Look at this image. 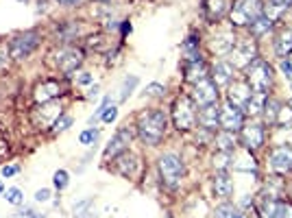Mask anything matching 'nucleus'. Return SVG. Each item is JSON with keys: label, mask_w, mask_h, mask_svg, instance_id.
I'll return each instance as SVG.
<instances>
[{"label": "nucleus", "mask_w": 292, "mask_h": 218, "mask_svg": "<svg viewBox=\"0 0 292 218\" xmlns=\"http://www.w3.org/2000/svg\"><path fill=\"white\" fill-rule=\"evenodd\" d=\"M126 33H131V24L129 22H122V35H126Z\"/></svg>", "instance_id": "49"}, {"label": "nucleus", "mask_w": 292, "mask_h": 218, "mask_svg": "<svg viewBox=\"0 0 292 218\" xmlns=\"http://www.w3.org/2000/svg\"><path fill=\"white\" fill-rule=\"evenodd\" d=\"M48 196H51V190L42 188V190H37V194H35V201H40V203H44V201H48Z\"/></svg>", "instance_id": "45"}, {"label": "nucleus", "mask_w": 292, "mask_h": 218, "mask_svg": "<svg viewBox=\"0 0 292 218\" xmlns=\"http://www.w3.org/2000/svg\"><path fill=\"white\" fill-rule=\"evenodd\" d=\"M131 144V131L129 129H120L118 133L112 138V142L107 144V149H105L103 157L105 160H112V157H118L120 153H124L126 149H129Z\"/></svg>", "instance_id": "12"}, {"label": "nucleus", "mask_w": 292, "mask_h": 218, "mask_svg": "<svg viewBox=\"0 0 292 218\" xmlns=\"http://www.w3.org/2000/svg\"><path fill=\"white\" fill-rule=\"evenodd\" d=\"M266 94H260V92H253L251 98L246 101L244 105V111L249 113V116H260V113L264 111V105H266Z\"/></svg>", "instance_id": "23"}, {"label": "nucleus", "mask_w": 292, "mask_h": 218, "mask_svg": "<svg viewBox=\"0 0 292 218\" xmlns=\"http://www.w3.org/2000/svg\"><path fill=\"white\" fill-rule=\"evenodd\" d=\"M275 218H292V205L290 203H284V201H279Z\"/></svg>", "instance_id": "38"}, {"label": "nucleus", "mask_w": 292, "mask_h": 218, "mask_svg": "<svg viewBox=\"0 0 292 218\" xmlns=\"http://www.w3.org/2000/svg\"><path fill=\"white\" fill-rule=\"evenodd\" d=\"M231 153H227V151H220L218 155H214V166L218 168V170H225V168H229L231 166Z\"/></svg>", "instance_id": "31"}, {"label": "nucleus", "mask_w": 292, "mask_h": 218, "mask_svg": "<svg viewBox=\"0 0 292 218\" xmlns=\"http://www.w3.org/2000/svg\"><path fill=\"white\" fill-rule=\"evenodd\" d=\"M235 42L238 40H235L234 33L225 31V33H218V35L209 42V48H212V53H216V54H229L231 51H234Z\"/></svg>", "instance_id": "15"}, {"label": "nucleus", "mask_w": 292, "mask_h": 218, "mask_svg": "<svg viewBox=\"0 0 292 218\" xmlns=\"http://www.w3.org/2000/svg\"><path fill=\"white\" fill-rule=\"evenodd\" d=\"M135 157L133 155H122L118 160V170L124 174V177H133V172H135Z\"/></svg>", "instance_id": "28"}, {"label": "nucleus", "mask_w": 292, "mask_h": 218, "mask_svg": "<svg viewBox=\"0 0 292 218\" xmlns=\"http://www.w3.org/2000/svg\"><path fill=\"white\" fill-rule=\"evenodd\" d=\"M279 111H282V105H279L277 101H273V98H268V101H266V105H264V113H266V122H268V124H275V122H277Z\"/></svg>", "instance_id": "29"}, {"label": "nucleus", "mask_w": 292, "mask_h": 218, "mask_svg": "<svg viewBox=\"0 0 292 218\" xmlns=\"http://www.w3.org/2000/svg\"><path fill=\"white\" fill-rule=\"evenodd\" d=\"M234 214H235V210H234V205H229V203L216 207V212H214V216L216 218H231Z\"/></svg>", "instance_id": "36"}, {"label": "nucleus", "mask_w": 292, "mask_h": 218, "mask_svg": "<svg viewBox=\"0 0 292 218\" xmlns=\"http://www.w3.org/2000/svg\"><path fill=\"white\" fill-rule=\"evenodd\" d=\"M275 54L279 59H288L292 54V31H282L275 40Z\"/></svg>", "instance_id": "20"}, {"label": "nucleus", "mask_w": 292, "mask_h": 218, "mask_svg": "<svg viewBox=\"0 0 292 218\" xmlns=\"http://www.w3.org/2000/svg\"><path fill=\"white\" fill-rule=\"evenodd\" d=\"M70 124H72V118L70 116H59L57 122H55V131H65Z\"/></svg>", "instance_id": "39"}, {"label": "nucleus", "mask_w": 292, "mask_h": 218, "mask_svg": "<svg viewBox=\"0 0 292 218\" xmlns=\"http://www.w3.org/2000/svg\"><path fill=\"white\" fill-rule=\"evenodd\" d=\"M288 109H290V111H292V98H290V101H288Z\"/></svg>", "instance_id": "52"}, {"label": "nucleus", "mask_w": 292, "mask_h": 218, "mask_svg": "<svg viewBox=\"0 0 292 218\" xmlns=\"http://www.w3.org/2000/svg\"><path fill=\"white\" fill-rule=\"evenodd\" d=\"M40 44V33L37 31H26V33H20V35L13 37L11 42L9 51H11V57L13 59H24L35 51V46Z\"/></svg>", "instance_id": "7"}, {"label": "nucleus", "mask_w": 292, "mask_h": 218, "mask_svg": "<svg viewBox=\"0 0 292 218\" xmlns=\"http://www.w3.org/2000/svg\"><path fill=\"white\" fill-rule=\"evenodd\" d=\"M59 94H61V85H59V81H44V83H40L35 87V101L37 103H48L53 101V98H57Z\"/></svg>", "instance_id": "16"}, {"label": "nucleus", "mask_w": 292, "mask_h": 218, "mask_svg": "<svg viewBox=\"0 0 292 218\" xmlns=\"http://www.w3.org/2000/svg\"><path fill=\"white\" fill-rule=\"evenodd\" d=\"M273 29V20L268 18V15H260L255 22L251 24V31H253V35L255 37H262V35H266L268 31Z\"/></svg>", "instance_id": "27"}, {"label": "nucleus", "mask_w": 292, "mask_h": 218, "mask_svg": "<svg viewBox=\"0 0 292 218\" xmlns=\"http://www.w3.org/2000/svg\"><path fill=\"white\" fill-rule=\"evenodd\" d=\"M264 13L262 0H235L231 7V20L235 26H249Z\"/></svg>", "instance_id": "3"}, {"label": "nucleus", "mask_w": 292, "mask_h": 218, "mask_svg": "<svg viewBox=\"0 0 292 218\" xmlns=\"http://www.w3.org/2000/svg\"><path fill=\"white\" fill-rule=\"evenodd\" d=\"M216 144L220 151H227V153H234L235 151V135L234 131H223V133L216 135Z\"/></svg>", "instance_id": "26"}, {"label": "nucleus", "mask_w": 292, "mask_h": 218, "mask_svg": "<svg viewBox=\"0 0 292 218\" xmlns=\"http://www.w3.org/2000/svg\"><path fill=\"white\" fill-rule=\"evenodd\" d=\"M229 11L227 0H205V13L209 20H220Z\"/></svg>", "instance_id": "22"}, {"label": "nucleus", "mask_w": 292, "mask_h": 218, "mask_svg": "<svg viewBox=\"0 0 292 218\" xmlns=\"http://www.w3.org/2000/svg\"><path fill=\"white\" fill-rule=\"evenodd\" d=\"M212 188H214V194L220 196V199H227L234 192V181L229 179V174L225 170H220L216 177L212 179Z\"/></svg>", "instance_id": "18"}, {"label": "nucleus", "mask_w": 292, "mask_h": 218, "mask_svg": "<svg viewBox=\"0 0 292 218\" xmlns=\"http://www.w3.org/2000/svg\"><path fill=\"white\" fill-rule=\"evenodd\" d=\"M76 83H81V85L92 83V74L90 72H79V76H76Z\"/></svg>", "instance_id": "44"}, {"label": "nucleus", "mask_w": 292, "mask_h": 218, "mask_svg": "<svg viewBox=\"0 0 292 218\" xmlns=\"http://www.w3.org/2000/svg\"><path fill=\"white\" fill-rule=\"evenodd\" d=\"M242 144L246 151H257L264 144V127L262 124H249L242 127Z\"/></svg>", "instance_id": "13"}, {"label": "nucleus", "mask_w": 292, "mask_h": 218, "mask_svg": "<svg viewBox=\"0 0 292 218\" xmlns=\"http://www.w3.org/2000/svg\"><path fill=\"white\" fill-rule=\"evenodd\" d=\"M74 218H96L94 199H83L74 205Z\"/></svg>", "instance_id": "24"}, {"label": "nucleus", "mask_w": 292, "mask_h": 218, "mask_svg": "<svg viewBox=\"0 0 292 218\" xmlns=\"http://www.w3.org/2000/svg\"><path fill=\"white\" fill-rule=\"evenodd\" d=\"M0 192H2V183H0Z\"/></svg>", "instance_id": "53"}, {"label": "nucleus", "mask_w": 292, "mask_h": 218, "mask_svg": "<svg viewBox=\"0 0 292 218\" xmlns=\"http://www.w3.org/2000/svg\"><path fill=\"white\" fill-rule=\"evenodd\" d=\"M18 170H20L18 166H4V168H2V177H13V174L18 172Z\"/></svg>", "instance_id": "46"}, {"label": "nucleus", "mask_w": 292, "mask_h": 218, "mask_svg": "<svg viewBox=\"0 0 292 218\" xmlns=\"http://www.w3.org/2000/svg\"><path fill=\"white\" fill-rule=\"evenodd\" d=\"M198 122H201V127H205V129L220 127V107L216 105V103H214V105H207V107H201Z\"/></svg>", "instance_id": "17"}, {"label": "nucleus", "mask_w": 292, "mask_h": 218, "mask_svg": "<svg viewBox=\"0 0 292 218\" xmlns=\"http://www.w3.org/2000/svg\"><path fill=\"white\" fill-rule=\"evenodd\" d=\"M20 2H26V0H20Z\"/></svg>", "instance_id": "54"}, {"label": "nucleus", "mask_w": 292, "mask_h": 218, "mask_svg": "<svg viewBox=\"0 0 292 218\" xmlns=\"http://www.w3.org/2000/svg\"><path fill=\"white\" fill-rule=\"evenodd\" d=\"M9 54H11L9 46H7V44H2V42H0V65H4V63H7Z\"/></svg>", "instance_id": "42"}, {"label": "nucleus", "mask_w": 292, "mask_h": 218, "mask_svg": "<svg viewBox=\"0 0 292 218\" xmlns=\"http://www.w3.org/2000/svg\"><path fill=\"white\" fill-rule=\"evenodd\" d=\"M57 2H61V4H68V7H72V4H79L81 0H57Z\"/></svg>", "instance_id": "48"}, {"label": "nucleus", "mask_w": 292, "mask_h": 218, "mask_svg": "<svg viewBox=\"0 0 292 218\" xmlns=\"http://www.w3.org/2000/svg\"><path fill=\"white\" fill-rule=\"evenodd\" d=\"M257 59V44L255 40H242L235 42L234 51L229 53V63L234 68H249Z\"/></svg>", "instance_id": "6"}, {"label": "nucleus", "mask_w": 292, "mask_h": 218, "mask_svg": "<svg viewBox=\"0 0 292 218\" xmlns=\"http://www.w3.org/2000/svg\"><path fill=\"white\" fill-rule=\"evenodd\" d=\"M164 92H166V87L159 85V83H151L146 87V94H151V96H159V94H164Z\"/></svg>", "instance_id": "41"}, {"label": "nucleus", "mask_w": 292, "mask_h": 218, "mask_svg": "<svg viewBox=\"0 0 292 218\" xmlns=\"http://www.w3.org/2000/svg\"><path fill=\"white\" fill-rule=\"evenodd\" d=\"M96 138H98V131L96 129H85L83 133L79 135V142H81V144H85V146H90V144H94V142H96Z\"/></svg>", "instance_id": "34"}, {"label": "nucleus", "mask_w": 292, "mask_h": 218, "mask_svg": "<svg viewBox=\"0 0 292 218\" xmlns=\"http://www.w3.org/2000/svg\"><path fill=\"white\" fill-rule=\"evenodd\" d=\"M234 81V65L229 61H218L214 65V83L216 85H231Z\"/></svg>", "instance_id": "19"}, {"label": "nucleus", "mask_w": 292, "mask_h": 218, "mask_svg": "<svg viewBox=\"0 0 292 218\" xmlns=\"http://www.w3.org/2000/svg\"><path fill=\"white\" fill-rule=\"evenodd\" d=\"M246 83L253 92L266 94L273 85V68L264 59H255L249 68H246Z\"/></svg>", "instance_id": "2"}, {"label": "nucleus", "mask_w": 292, "mask_h": 218, "mask_svg": "<svg viewBox=\"0 0 292 218\" xmlns=\"http://www.w3.org/2000/svg\"><path fill=\"white\" fill-rule=\"evenodd\" d=\"M135 83H137V76H129V79L124 81V85H122V94H120V101H126V98H129V94H131V90L135 87Z\"/></svg>", "instance_id": "37"}, {"label": "nucleus", "mask_w": 292, "mask_h": 218, "mask_svg": "<svg viewBox=\"0 0 292 218\" xmlns=\"http://www.w3.org/2000/svg\"><path fill=\"white\" fill-rule=\"evenodd\" d=\"M13 218H37V214L35 212H20V214H13Z\"/></svg>", "instance_id": "47"}, {"label": "nucleus", "mask_w": 292, "mask_h": 218, "mask_svg": "<svg viewBox=\"0 0 292 218\" xmlns=\"http://www.w3.org/2000/svg\"><path fill=\"white\" fill-rule=\"evenodd\" d=\"M207 79V65L201 61V59H196V61H190L188 68H185V81H190V83H198V81Z\"/></svg>", "instance_id": "21"}, {"label": "nucleus", "mask_w": 292, "mask_h": 218, "mask_svg": "<svg viewBox=\"0 0 292 218\" xmlns=\"http://www.w3.org/2000/svg\"><path fill=\"white\" fill-rule=\"evenodd\" d=\"M288 7H292V0H271V2L266 4V15L271 20H275V18H279Z\"/></svg>", "instance_id": "25"}, {"label": "nucleus", "mask_w": 292, "mask_h": 218, "mask_svg": "<svg viewBox=\"0 0 292 218\" xmlns=\"http://www.w3.org/2000/svg\"><path fill=\"white\" fill-rule=\"evenodd\" d=\"M98 96V87H94V90H90V98H96Z\"/></svg>", "instance_id": "50"}, {"label": "nucleus", "mask_w": 292, "mask_h": 218, "mask_svg": "<svg viewBox=\"0 0 292 218\" xmlns=\"http://www.w3.org/2000/svg\"><path fill=\"white\" fill-rule=\"evenodd\" d=\"M268 164L275 172H290L292 170V146H286V144H279L275 146L268 155Z\"/></svg>", "instance_id": "10"}, {"label": "nucleus", "mask_w": 292, "mask_h": 218, "mask_svg": "<svg viewBox=\"0 0 292 218\" xmlns=\"http://www.w3.org/2000/svg\"><path fill=\"white\" fill-rule=\"evenodd\" d=\"M244 124V113H242L240 107L227 103L223 109H220V127L225 131H238Z\"/></svg>", "instance_id": "11"}, {"label": "nucleus", "mask_w": 292, "mask_h": 218, "mask_svg": "<svg viewBox=\"0 0 292 218\" xmlns=\"http://www.w3.org/2000/svg\"><path fill=\"white\" fill-rule=\"evenodd\" d=\"M166 129L168 118L162 109H148V111H142L140 118H137V133H140L144 144H159L162 138L166 135Z\"/></svg>", "instance_id": "1"}, {"label": "nucleus", "mask_w": 292, "mask_h": 218, "mask_svg": "<svg viewBox=\"0 0 292 218\" xmlns=\"http://www.w3.org/2000/svg\"><path fill=\"white\" fill-rule=\"evenodd\" d=\"M68 181H70V179H68V172H65V170H57V172H55L53 183H55V188H57V190H63L65 185H68Z\"/></svg>", "instance_id": "35"}, {"label": "nucleus", "mask_w": 292, "mask_h": 218, "mask_svg": "<svg viewBox=\"0 0 292 218\" xmlns=\"http://www.w3.org/2000/svg\"><path fill=\"white\" fill-rule=\"evenodd\" d=\"M116 118H118V107H116V105L107 107V109L103 111V120H105V122H114Z\"/></svg>", "instance_id": "40"}, {"label": "nucleus", "mask_w": 292, "mask_h": 218, "mask_svg": "<svg viewBox=\"0 0 292 218\" xmlns=\"http://www.w3.org/2000/svg\"><path fill=\"white\" fill-rule=\"evenodd\" d=\"M231 218H244V216H242V214H238V212H235V214L231 216Z\"/></svg>", "instance_id": "51"}, {"label": "nucleus", "mask_w": 292, "mask_h": 218, "mask_svg": "<svg viewBox=\"0 0 292 218\" xmlns=\"http://www.w3.org/2000/svg\"><path fill=\"white\" fill-rule=\"evenodd\" d=\"M55 63H57V68L65 74L74 72V70L83 63V51H79V48H74V46L59 48V51L55 53Z\"/></svg>", "instance_id": "8"}, {"label": "nucleus", "mask_w": 292, "mask_h": 218, "mask_svg": "<svg viewBox=\"0 0 292 218\" xmlns=\"http://www.w3.org/2000/svg\"><path fill=\"white\" fill-rule=\"evenodd\" d=\"M103 2H107V0H103Z\"/></svg>", "instance_id": "55"}, {"label": "nucleus", "mask_w": 292, "mask_h": 218, "mask_svg": "<svg viewBox=\"0 0 292 218\" xmlns=\"http://www.w3.org/2000/svg\"><path fill=\"white\" fill-rule=\"evenodd\" d=\"M183 53L188 54L190 61H196V59H201V57H198V40H196L194 35H190L188 40H185V44H183Z\"/></svg>", "instance_id": "30"}, {"label": "nucleus", "mask_w": 292, "mask_h": 218, "mask_svg": "<svg viewBox=\"0 0 292 218\" xmlns=\"http://www.w3.org/2000/svg\"><path fill=\"white\" fill-rule=\"evenodd\" d=\"M282 72L292 81V61L290 59H282Z\"/></svg>", "instance_id": "43"}, {"label": "nucleus", "mask_w": 292, "mask_h": 218, "mask_svg": "<svg viewBox=\"0 0 292 218\" xmlns=\"http://www.w3.org/2000/svg\"><path fill=\"white\" fill-rule=\"evenodd\" d=\"M277 205L279 201L275 199H266L262 205V218H275V214H277Z\"/></svg>", "instance_id": "32"}, {"label": "nucleus", "mask_w": 292, "mask_h": 218, "mask_svg": "<svg viewBox=\"0 0 292 218\" xmlns=\"http://www.w3.org/2000/svg\"><path fill=\"white\" fill-rule=\"evenodd\" d=\"M159 172H162V179L168 188H179L181 179L185 174V166L181 162V157L173 155V153H166V155L159 157Z\"/></svg>", "instance_id": "4"}, {"label": "nucleus", "mask_w": 292, "mask_h": 218, "mask_svg": "<svg viewBox=\"0 0 292 218\" xmlns=\"http://www.w3.org/2000/svg\"><path fill=\"white\" fill-rule=\"evenodd\" d=\"M192 101H194L198 107L214 105V103L218 101V85L214 83L212 79H203V81H198V83H194Z\"/></svg>", "instance_id": "9"}, {"label": "nucleus", "mask_w": 292, "mask_h": 218, "mask_svg": "<svg viewBox=\"0 0 292 218\" xmlns=\"http://www.w3.org/2000/svg\"><path fill=\"white\" fill-rule=\"evenodd\" d=\"M173 120L179 131H190L196 124L194 101L190 96H179L173 105Z\"/></svg>", "instance_id": "5"}, {"label": "nucleus", "mask_w": 292, "mask_h": 218, "mask_svg": "<svg viewBox=\"0 0 292 218\" xmlns=\"http://www.w3.org/2000/svg\"><path fill=\"white\" fill-rule=\"evenodd\" d=\"M251 87L249 83H242V81H234V85H229V103L231 105H235V107H244L246 105V101L251 98Z\"/></svg>", "instance_id": "14"}, {"label": "nucleus", "mask_w": 292, "mask_h": 218, "mask_svg": "<svg viewBox=\"0 0 292 218\" xmlns=\"http://www.w3.org/2000/svg\"><path fill=\"white\" fill-rule=\"evenodd\" d=\"M4 199H7V203H11V205H20L22 201H24V194H22L18 188H9L7 192H4Z\"/></svg>", "instance_id": "33"}]
</instances>
